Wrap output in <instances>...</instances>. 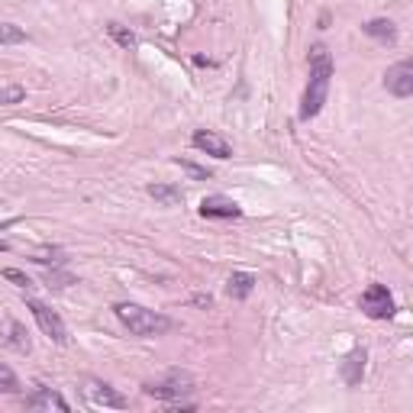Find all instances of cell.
Here are the masks:
<instances>
[{"label": "cell", "mask_w": 413, "mask_h": 413, "mask_svg": "<svg viewBox=\"0 0 413 413\" xmlns=\"http://www.w3.org/2000/svg\"><path fill=\"white\" fill-rule=\"evenodd\" d=\"M329 81H333V59H329L326 45H313L310 49V81L304 91V107H300V119L317 117L326 103Z\"/></svg>", "instance_id": "1"}, {"label": "cell", "mask_w": 413, "mask_h": 413, "mask_svg": "<svg viewBox=\"0 0 413 413\" xmlns=\"http://www.w3.org/2000/svg\"><path fill=\"white\" fill-rule=\"evenodd\" d=\"M113 313H117V320L123 323L133 336H161V333L171 329L168 317H161V313H155V310H145V307H139V304H117Z\"/></svg>", "instance_id": "2"}, {"label": "cell", "mask_w": 413, "mask_h": 413, "mask_svg": "<svg viewBox=\"0 0 413 413\" xmlns=\"http://www.w3.org/2000/svg\"><path fill=\"white\" fill-rule=\"evenodd\" d=\"M26 307L33 310V317H36V323H39V329H43L45 336L52 339V342H59V346H65L68 342V329H65V323H61V317L52 307H45L43 300H26Z\"/></svg>", "instance_id": "3"}, {"label": "cell", "mask_w": 413, "mask_h": 413, "mask_svg": "<svg viewBox=\"0 0 413 413\" xmlns=\"http://www.w3.org/2000/svg\"><path fill=\"white\" fill-rule=\"evenodd\" d=\"M362 310L371 320H391L394 317V297L384 284H368L362 294Z\"/></svg>", "instance_id": "4"}, {"label": "cell", "mask_w": 413, "mask_h": 413, "mask_svg": "<svg viewBox=\"0 0 413 413\" xmlns=\"http://www.w3.org/2000/svg\"><path fill=\"white\" fill-rule=\"evenodd\" d=\"M187 388H191V378L181 375V371H171L165 381H149L143 391L149 397H159V400H171V397H181Z\"/></svg>", "instance_id": "5"}, {"label": "cell", "mask_w": 413, "mask_h": 413, "mask_svg": "<svg viewBox=\"0 0 413 413\" xmlns=\"http://www.w3.org/2000/svg\"><path fill=\"white\" fill-rule=\"evenodd\" d=\"M384 87H388L394 97H410L413 94V61L404 59V61H397L394 68H388Z\"/></svg>", "instance_id": "6"}, {"label": "cell", "mask_w": 413, "mask_h": 413, "mask_svg": "<svg viewBox=\"0 0 413 413\" xmlns=\"http://www.w3.org/2000/svg\"><path fill=\"white\" fill-rule=\"evenodd\" d=\"M239 213H242V207H239L236 201H229V197L213 194V197H203L201 201V217H207V219H233V217H239Z\"/></svg>", "instance_id": "7"}, {"label": "cell", "mask_w": 413, "mask_h": 413, "mask_svg": "<svg viewBox=\"0 0 413 413\" xmlns=\"http://www.w3.org/2000/svg\"><path fill=\"white\" fill-rule=\"evenodd\" d=\"M87 397H91L97 407H117V410H126L129 400L119 391H113L110 384H103V381H87Z\"/></svg>", "instance_id": "8"}, {"label": "cell", "mask_w": 413, "mask_h": 413, "mask_svg": "<svg viewBox=\"0 0 413 413\" xmlns=\"http://www.w3.org/2000/svg\"><path fill=\"white\" fill-rule=\"evenodd\" d=\"M23 407L26 410H52V407H55V410H71L65 397L55 394L52 388H36L29 397H23Z\"/></svg>", "instance_id": "9"}, {"label": "cell", "mask_w": 413, "mask_h": 413, "mask_svg": "<svg viewBox=\"0 0 413 413\" xmlns=\"http://www.w3.org/2000/svg\"><path fill=\"white\" fill-rule=\"evenodd\" d=\"M194 145L201 149V152L213 155V159H229V155H233V145H229L223 136L210 133V129H197V133H194Z\"/></svg>", "instance_id": "10"}, {"label": "cell", "mask_w": 413, "mask_h": 413, "mask_svg": "<svg viewBox=\"0 0 413 413\" xmlns=\"http://www.w3.org/2000/svg\"><path fill=\"white\" fill-rule=\"evenodd\" d=\"M365 375V349H352V352L346 355V362H342V378H346V384H358Z\"/></svg>", "instance_id": "11"}, {"label": "cell", "mask_w": 413, "mask_h": 413, "mask_svg": "<svg viewBox=\"0 0 413 413\" xmlns=\"http://www.w3.org/2000/svg\"><path fill=\"white\" fill-rule=\"evenodd\" d=\"M252 287H255V278L249 271H233L226 281V294L233 297V300H245V297L252 294Z\"/></svg>", "instance_id": "12"}, {"label": "cell", "mask_w": 413, "mask_h": 413, "mask_svg": "<svg viewBox=\"0 0 413 413\" xmlns=\"http://www.w3.org/2000/svg\"><path fill=\"white\" fill-rule=\"evenodd\" d=\"M149 194H152L159 203H165V207L184 203V191H181L177 184H149Z\"/></svg>", "instance_id": "13"}, {"label": "cell", "mask_w": 413, "mask_h": 413, "mask_svg": "<svg viewBox=\"0 0 413 413\" xmlns=\"http://www.w3.org/2000/svg\"><path fill=\"white\" fill-rule=\"evenodd\" d=\"M365 33L371 39H381V43H394L397 39V29L391 20H371V23H365Z\"/></svg>", "instance_id": "14"}, {"label": "cell", "mask_w": 413, "mask_h": 413, "mask_svg": "<svg viewBox=\"0 0 413 413\" xmlns=\"http://www.w3.org/2000/svg\"><path fill=\"white\" fill-rule=\"evenodd\" d=\"M107 36H110V39H113L117 45H123V49H133V45H136V36L129 33L126 26H119V23H110V26H107Z\"/></svg>", "instance_id": "15"}, {"label": "cell", "mask_w": 413, "mask_h": 413, "mask_svg": "<svg viewBox=\"0 0 413 413\" xmlns=\"http://www.w3.org/2000/svg\"><path fill=\"white\" fill-rule=\"evenodd\" d=\"M0 391H3V394H20V378L13 375V368H7L3 362H0Z\"/></svg>", "instance_id": "16"}, {"label": "cell", "mask_w": 413, "mask_h": 413, "mask_svg": "<svg viewBox=\"0 0 413 413\" xmlns=\"http://www.w3.org/2000/svg\"><path fill=\"white\" fill-rule=\"evenodd\" d=\"M23 39H26V33L20 29V26L0 23V45H17V43H23Z\"/></svg>", "instance_id": "17"}, {"label": "cell", "mask_w": 413, "mask_h": 413, "mask_svg": "<svg viewBox=\"0 0 413 413\" xmlns=\"http://www.w3.org/2000/svg\"><path fill=\"white\" fill-rule=\"evenodd\" d=\"M61 249H49V245H45V249H33V261H39V265H59L61 261Z\"/></svg>", "instance_id": "18"}, {"label": "cell", "mask_w": 413, "mask_h": 413, "mask_svg": "<svg viewBox=\"0 0 413 413\" xmlns=\"http://www.w3.org/2000/svg\"><path fill=\"white\" fill-rule=\"evenodd\" d=\"M10 346L13 349H20V352H29V339H26V329L20 326V323H10Z\"/></svg>", "instance_id": "19"}, {"label": "cell", "mask_w": 413, "mask_h": 413, "mask_svg": "<svg viewBox=\"0 0 413 413\" xmlns=\"http://www.w3.org/2000/svg\"><path fill=\"white\" fill-rule=\"evenodd\" d=\"M45 281H49V287H68V284H75V278H71L68 271H45Z\"/></svg>", "instance_id": "20"}, {"label": "cell", "mask_w": 413, "mask_h": 413, "mask_svg": "<svg viewBox=\"0 0 413 413\" xmlns=\"http://www.w3.org/2000/svg\"><path fill=\"white\" fill-rule=\"evenodd\" d=\"M26 97V91L20 85H13V87H3L0 91V103H20Z\"/></svg>", "instance_id": "21"}, {"label": "cell", "mask_w": 413, "mask_h": 413, "mask_svg": "<svg viewBox=\"0 0 413 413\" xmlns=\"http://www.w3.org/2000/svg\"><path fill=\"white\" fill-rule=\"evenodd\" d=\"M177 165H181V168H184L191 177H197V181H207V177H210V171H207V168H201V165H194V161L177 159Z\"/></svg>", "instance_id": "22"}, {"label": "cell", "mask_w": 413, "mask_h": 413, "mask_svg": "<svg viewBox=\"0 0 413 413\" xmlns=\"http://www.w3.org/2000/svg\"><path fill=\"white\" fill-rule=\"evenodd\" d=\"M3 278H7L10 284H17V287H29V284H33V281L26 278L20 268H3Z\"/></svg>", "instance_id": "23"}, {"label": "cell", "mask_w": 413, "mask_h": 413, "mask_svg": "<svg viewBox=\"0 0 413 413\" xmlns=\"http://www.w3.org/2000/svg\"><path fill=\"white\" fill-rule=\"evenodd\" d=\"M194 304H197V307H210L213 300H210V294H197V297H194Z\"/></svg>", "instance_id": "24"}, {"label": "cell", "mask_w": 413, "mask_h": 413, "mask_svg": "<svg viewBox=\"0 0 413 413\" xmlns=\"http://www.w3.org/2000/svg\"><path fill=\"white\" fill-rule=\"evenodd\" d=\"M0 252H7V242H0Z\"/></svg>", "instance_id": "25"}]
</instances>
